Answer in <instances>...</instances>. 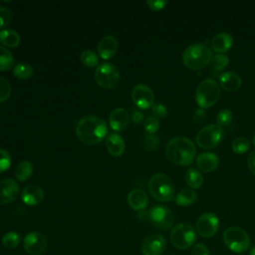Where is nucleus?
<instances>
[{
  "label": "nucleus",
  "mask_w": 255,
  "mask_h": 255,
  "mask_svg": "<svg viewBox=\"0 0 255 255\" xmlns=\"http://www.w3.org/2000/svg\"><path fill=\"white\" fill-rule=\"evenodd\" d=\"M108 133L107 123L94 115L81 118L76 127V135L80 141L86 144L101 142Z\"/></svg>",
  "instance_id": "nucleus-1"
},
{
  "label": "nucleus",
  "mask_w": 255,
  "mask_h": 255,
  "mask_svg": "<svg viewBox=\"0 0 255 255\" xmlns=\"http://www.w3.org/2000/svg\"><path fill=\"white\" fill-rule=\"evenodd\" d=\"M167 159L177 165H189L195 158L196 147L194 143L185 136H174L165 146Z\"/></svg>",
  "instance_id": "nucleus-2"
},
{
  "label": "nucleus",
  "mask_w": 255,
  "mask_h": 255,
  "mask_svg": "<svg viewBox=\"0 0 255 255\" xmlns=\"http://www.w3.org/2000/svg\"><path fill=\"white\" fill-rule=\"evenodd\" d=\"M213 55L210 48L203 43H195L185 48L182 53V62L185 67L193 71L204 69Z\"/></svg>",
  "instance_id": "nucleus-3"
},
{
  "label": "nucleus",
  "mask_w": 255,
  "mask_h": 255,
  "mask_svg": "<svg viewBox=\"0 0 255 255\" xmlns=\"http://www.w3.org/2000/svg\"><path fill=\"white\" fill-rule=\"evenodd\" d=\"M148 191L155 200L166 202L173 198L175 187L168 175L158 172L150 177L148 181Z\"/></svg>",
  "instance_id": "nucleus-4"
},
{
  "label": "nucleus",
  "mask_w": 255,
  "mask_h": 255,
  "mask_svg": "<svg viewBox=\"0 0 255 255\" xmlns=\"http://www.w3.org/2000/svg\"><path fill=\"white\" fill-rule=\"evenodd\" d=\"M220 97V86L214 79H205L199 83L195 91V100L201 109L214 106Z\"/></svg>",
  "instance_id": "nucleus-5"
},
{
  "label": "nucleus",
  "mask_w": 255,
  "mask_h": 255,
  "mask_svg": "<svg viewBox=\"0 0 255 255\" xmlns=\"http://www.w3.org/2000/svg\"><path fill=\"white\" fill-rule=\"evenodd\" d=\"M223 242L235 253L246 251L251 243L248 233L238 226H231L225 229L223 232Z\"/></svg>",
  "instance_id": "nucleus-6"
},
{
  "label": "nucleus",
  "mask_w": 255,
  "mask_h": 255,
  "mask_svg": "<svg viewBox=\"0 0 255 255\" xmlns=\"http://www.w3.org/2000/svg\"><path fill=\"white\" fill-rule=\"evenodd\" d=\"M172 245L178 249H187L194 244L196 232L188 223H178L172 227L169 235Z\"/></svg>",
  "instance_id": "nucleus-7"
},
{
  "label": "nucleus",
  "mask_w": 255,
  "mask_h": 255,
  "mask_svg": "<svg viewBox=\"0 0 255 255\" xmlns=\"http://www.w3.org/2000/svg\"><path fill=\"white\" fill-rule=\"evenodd\" d=\"M120 78L118 67L112 63H101L95 71V80L103 89H114L119 84Z\"/></svg>",
  "instance_id": "nucleus-8"
},
{
  "label": "nucleus",
  "mask_w": 255,
  "mask_h": 255,
  "mask_svg": "<svg viewBox=\"0 0 255 255\" xmlns=\"http://www.w3.org/2000/svg\"><path fill=\"white\" fill-rule=\"evenodd\" d=\"M223 137V129L217 124L203 127L196 134V143L203 149H211L219 144Z\"/></svg>",
  "instance_id": "nucleus-9"
},
{
  "label": "nucleus",
  "mask_w": 255,
  "mask_h": 255,
  "mask_svg": "<svg viewBox=\"0 0 255 255\" xmlns=\"http://www.w3.org/2000/svg\"><path fill=\"white\" fill-rule=\"evenodd\" d=\"M146 217L153 226L160 230H168L174 223L173 212L162 205H156L150 208L146 213Z\"/></svg>",
  "instance_id": "nucleus-10"
},
{
  "label": "nucleus",
  "mask_w": 255,
  "mask_h": 255,
  "mask_svg": "<svg viewBox=\"0 0 255 255\" xmlns=\"http://www.w3.org/2000/svg\"><path fill=\"white\" fill-rule=\"evenodd\" d=\"M132 103L139 109L146 110L154 105V94L152 90L143 84L135 85L130 93Z\"/></svg>",
  "instance_id": "nucleus-11"
},
{
  "label": "nucleus",
  "mask_w": 255,
  "mask_h": 255,
  "mask_svg": "<svg viewBox=\"0 0 255 255\" xmlns=\"http://www.w3.org/2000/svg\"><path fill=\"white\" fill-rule=\"evenodd\" d=\"M196 232L205 238L214 236L219 229V219L211 212H206L200 215L196 221Z\"/></svg>",
  "instance_id": "nucleus-12"
},
{
  "label": "nucleus",
  "mask_w": 255,
  "mask_h": 255,
  "mask_svg": "<svg viewBox=\"0 0 255 255\" xmlns=\"http://www.w3.org/2000/svg\"><path fill=\"white\" fill-rule=\"evenodd\" d=\"M48 247V241L44 234L33 231L28 233L23 240V248L30 255H41Z\"/></svg>",
  "instance_id": "nucleus-13"
},
{
  "label": "nucleus",
  "mask_w": 255,
  "mask_h": 255,
  "mask_svg": "<svg viewBox=\"0 0 255 255\" xmlns=\"http://www.w3.org/2000/svg\"><path fill=\"white\" fill-rule=\"evenodd\" d=\"M164 249L165 238L158 233L146 236L140 245V250L143 255H161Z\"/></svg>",
  "instance_id": "nucleus-14"
},
{
  "label": "nucleus",
  "mask_w": 255,
  "mask_h": 255,
  "mask_svg": "<svg viewBox=\"0 0 255 255\" xmlns=\"http://www.w3.org/2000/svg\"><path fill=\"white\" fill-rule=\"evenodd\" d=\"M20 194L19 184L12 178L0 180V204H9L17 199Z\"/></svg>",
  "instance_id": "nucleus-15"
},
{
  "label": "nucleus",
  "mask_w": 255,
  "mask_h": 255,
  "mask_svg": "<svg viewBox=\"0 0 255 255\" xmlns=\"http://www.w3.org/2000/svg\"><path fill=\"white\" fill-rule=\"evenodd\" d=\"M45 197L44 190L37 184L26 185L21 192L22 201L29 206H35L40 204Z\"/></svg>",
  "instance_id": "nucleus-16"
},
{
  "label": "nucleus",
  "mask_w": 255,
  "mask_h": 255,
  "mask_svg": "<svg viewBox=\"0 0 255 255\" xmlns=\"http://www.w3.org/2000/svg\"><path fill=\"white\" fill-rule=\"evenodd\" d=\"M130 121L128 112L124 108L113 110L109 116V123L111 128L116 131H122L127 128Z\"/></svg>",
  "instance_id": "nucleus-17"
},
{
  "label": "nucleus",
  "mask_w": 255,
  "mask_h": 255,
  "mask_svg": "<svg viewBox=\"0 0 255 255\" xmlns=\"http://www.w3.org/2000/svg\"><path fill=\"white\" fill-rule=\"evenodd\" d=\"M118 40L112 36V35H108L105 36L99 43L98 45V54L100 55V57L104 60H109L112 59L117 51H118Z\"/></svg>",
  "instance_id": "nucleus-18"
},
{
  "label": "nucleus",
  "mask_w": 255,
  "mask_h": 255,
  "mask_svg": "<svg viewBox=\"0 0 255 255\" xmlns=\"http://www.w3.org/2000/svg\"><path fill=\"white\" fill-rule=\"evenodd\" d=\"M219 157L213 152H202L196 157V165L203 172H211L218 167Z\"/></svg>",
  "instance_id": "nucleus-19"
},
{
  "label": "nucleus",
  "mask_w": 255,
  "mask_h": 255,
  "mask_svg": "<svg viewBox=\"0 0 255 255\" xmlns=\"http://www.w3.org/2000/svg\"><path fill=\"white\" fill-rule=\"evenodd\" d=\"M220 87L227 92H235L240 89L242 85V80L235 72L228 71L224 72L219 76Z\"/></svg>",
  "instance_id": "nucleus-20"
},
{
  "label": "nucleus",
  "mask_w": 255,
  "mask_h": 255,
  "mask_svg": "<svg viewBox=\"0 0 255 255\" xmlns=\"http://www.w3.org/2000/svg\"><path fill=\"white\" fill-rule=\"evenodd\" d=\"M106 147L113 156H121L126 149L124 138L117 132H111L106 138Z\"/></svg>",
  "instance_id": "nucleus-21"
},
{
  "label": "nucleus",
  "mask_w": 255,
  "mask_h": 255,
  "mask_svg": "<svg viewBox=\"0 0 255 255\" xmlns=\"http://www.w3.org/2000/svg\"><path fill=\"white\" fill-rule=\"evenodd\" d=\"M127 199H128V203L129 207L132 208L133 210H137V211L143 210L148 204V197H147L146 193L139 188L130 190L128 194Z\"/></svg>",
  "instance_id": "nucleus-22"
},
{
  "label": "nucleus",
  "mask_w": 255,
  "mask_h": 255,
  "mask_svg": "<svg viewBox=\"0 0 255 255\" xmlns=\"http://www.w3.org/2000/svg\"><path fill=\"white\" fill-rule=\"evenodd\" d=\"M233 45V37L225 32L216 34L211 40V48L214 52L222 54L231 49Z\"/></svg>",
  "instance_id": "nucleus-23"
},
{
  "label": "nucleus",
  "mask_w": 255,
  "mask_h": 255,
  "mask_svg": "<svg viewBox=\"0 0 255 255\" xmlns=\"http://www.w3.org/2000/svg\"><path fill=\"white\" fill-rule=\"evenodd\" d=\"M21 37L13 29H3L0 31V43L7 48H16L20 45Z\"/></svg>",
  "instance_id": "nucleus-24"
},
{
  "label": "nucleus",
  "mask_w": 255,
  "mask_h": 255,
  "mask_svg": "<svg viewBox=\"0 0 255 255\" xmlns=\"http://www.w3.org/2000/svg\"><path fill=\"white\" fill-rule=\"evenodd\" d=\"M34 172L33 164L29 160L20 161L15 167V177L19 181L28 180Z\"/></svg>",
  "instance_id": "nucleus-25"
},
{
  "label": "nucleus",
  "mask_w": 255,
  "mask_h": 255,
  "mask_svg": "<svg viewBox=\"0 0 255 255\" xmlns=\"http://www.w3.org/2000/svg\"><path fill=\"white\" fill-rule=\"evenodd\" d=\"M185 182L191 189H197L202 186L204 178L202 174L194 167H189L185 173Z\"/></svg>",
  "instance_id": "nucleus-26"
},
{
  "label": "nucleus",
  "mask_w": 255,
  "mask_h": 255,
  "mask_svg": "<svg viewBox=\"0 0 255 255\" xmlns=\"http://www.w3.org/2000/svg\"><path fill=\"white\" fill-rule=\"evenodd\" d=\"M197 199V194L191 188H184L180 190L175 196V203L179 206H189Z\"/></svg>",
  "instance_id": "nucleus-27"
},
{
  "label": "nucleus",
  "mask_w": 255,
  "mask_h": 255,
  "mask_svg": "<svg viewBox=\"0 0 255 255\" xmlns=\"http://www.w3.org/2000/svg\"><path fill=\"white\" fill-rule=\"evenodd\" d=\"M13 75L19 80H28L33 76L34 70L28 63H18L13 67Z\"/></svg>",
  "instance_id": "nucleus-28"
},
{
  "label": "nucleus",
  "mask_w": 255,
  "mask_h": 255,
  "mask_svg": "<svg viewBox=\"0 0 255 255\" xmlns=\"http://www.w3.org/2000/svg\"><path fill=\"white\" fill-rule=\"evenodd\" d=\"M14 67V57L12 53L0 46V72L4 71H9Z\"/></svg>",
  "instance_id": "nucleus-29"
},
{
  "label": "nucleus",
  "mask_w": 255,
  "mask_h": 255,
  "mask_svg": "<svg viewBox=\"0 0 255 255\" xmlns=\"http://www.w3.org/2000/svg\"><path fill=\"white\" fill-rule=\"evenodd\" d=\"M80 59L82 64L88 68H95L99 66V57L95 52L91 50L83 51L81 53Z\"/></svg>",
  "instance_id": "nucleus-30"
},
{
  "label": "nucleus",
  "mask_w": 255,
  "mask_h": 255,
  "mask_svg": "<svg viewBox=\"0 0 255 255\" xmlns=\"http://www.w3.org/2000/svg\"><path fill=\"white\" fill-rule=\"evenodd\" d=\"M20 234L16 231H9L2 237V245L7 249L16 248L20 243Z\"/></svg>",
  "instance_id": "nucleus-31"
},
{
  "label": "nucleus",
  "mask_w": 255,
  "mask_h": 255,
  "mask_svg": "<svg viewBox=\"0 0 255 255\" xmlns=\"http://www.w3.org/2000/svg\"><path fill=\"white\" fill-rule=\"evenodd\" d=\"M231 147L235 153L242 154L245 153L250 148V141L248 140V138L244 136H239L232 141Z\"/></svg>",
  "instance_id": "nucleus-32"
},
{
  "label": "nucleus",
  "mask_w": 255,
  "mask_h": 255,
  "mask_svg": "<svg viewBox=\"0 0 255 255\" xmlns=\"http://www.w3.org/2000/svg\"><path fill=\"white\" fill-rule=\"evenodd\" d=\"M228 63H229L228 56L224 54H217L212 57L210 61V66H211V69L214 71H222L227 67Z\"/></svg>",
  "instance_id": "nucleus-33"
},
{
  "label": "nucleus",
  "mask_w": 255,
  "mask_h": 255,
  "mask_svg": "<svg viewBox=\"0 0 255 255\" xmlns=\"http://www.w3.org/2000/svg\"><path fill=\"white\" fill-rule=\"evenodd\" d=\"M232 122V113L228 109H222L216 116V123L219 127H227Z\"/></svg>",
  "instance_id": "nucleus-34"
},
{
  "label": "nucleus",
  "mask_w": 255,
  "mask_h": 255,
  "mask_svg": "<svg viewBox=\"0 0 255 255\" xmlns=\"http://www.w3.org/2000/svg\"><path fill=\"white\" fill-rule=\"evenodd\" d=\"M12 92L10 83L3 77L0 76V104L7 101Z\"/></svg>",
  "instance_id": "nucleus-35"
},
{
  "label": "nucleus",
  "mask_w": 255,
  "mask_h": 255,
  "mask_svg": "<svg viewBox=\"0 0 255 255\" xmlns=\"http://www.w3.org/2000/svg\"><path fill=\"white\" fill-rule=\"evenodd\" d=\"M142 144H143L145 149H147L149 151H152V150L157 148V146L159 144V139L155 134L146 133L142 137Z\"/></svg>",
  "instance_id": "nucleus-36"
},
{
  "label": "nucleus",
  "mask_w": 255,
  "mask_h": 255,
  "mask_svg": "<svg viewBox=\"0 0 255 255\" xmlns=\"http://www.w3.org/2000/svg\"><path fill=\"white\" fill-rule=\"evenodd\" d=\"M143 128H144V130L146 131V133L154 134L159 128V122L154 117H148L147 119L144 120Z\"/></svg>",
  "instance_id": "nucleus-37"
},
{
  "label": "nucleus",
  "mask_w": 255,
  "mask_h": 255,
  "mask_svg": "<svg viewBox=\"0 0 255 255\" xmlns=\"http://www.w3.org/2000/svg\"><path fill=\"white\" fill-rule=\"evenodd\" d=\"M10 165H11L10 153L5 149L0 148V173L8 170Z\"/></svg>",
  "instance_id": "nucleus-38"
},
{
  "label": "nucleus",
  "mask_w": 255,
  "mask_h": 255,
  "mask_svg": "<svg viewBox=\"0 0 255 255\" xmlns=\"http://www.w3.org/2000/svg\"><path fill=\"white\" fill-rule=\"evenodd\" d=\"M11 19H12L11 11L4 6H0V29L7 27L11 22Z\"/></svg>",
  "instance_id": "nucleus-39"
},
{
  "label": "nucleus",
  "mask_w": 255,
  "mask_h": 255,
  "mask_svg": "<svg viewBox=\"0 0 255 255\" xmlns=\"http://www.w3.org/2000/svg\"><path fill=\"white\" fill-rule=\"evenodd\" d=\"M151 113L155 119H163L167 116V109L162 104H155L151 108Z\"/></svg>",
  "instance_id": "nucleus-40"
},
{
  "label": "nucleus",
  "mask_w": 255,
  "mask_h": 255,
  "mask_svg": "<svg viewBox=\"0 0 255 255\" xmlns=\"http://www.w3.org/2000/svg\"><path fill=\"white\" fill-rule=\"evenodd\" d=\"M146 5L148 6L149 9L153 11H159L167 5V1L166 0H147Z\"/></svg>",
  "instance_id": "nucleus-41"
},
{
  "label": "nucleus",
  "mask_w": 255,
  "mask_h": 255,
  "mask_svg": "<svg viewBox=\"0 0 255 255\" xmlns=\"http://www.w3.org/2000/svg\"><path fill=\"white\" fill-rule=\"evenodd\" d=\"M191 255H210L209 250L203 243L195 244L191 249Z\"/></svg>",
  "instance_id": "nucleus-42"
},
{
  "label": "nucleus",
  "mask_w": 255,
  "mask_h": 255,
  "mask_svg": "<svg viewBox=\"0 0 255 255\" xmlns=\"http://www.w3.org/2000/svg\"><path fill=\"white\" fill-rule=\"evenodd\" d=\"M205 117H206V114L203 109H196L192 115V118L195 124H201L205 120Z\"/></svg>",
  "instance_id": "nucleus-43"
},
{
  "label": "nucleus",
  "mask_w": 255,
  "mask_h": 255,
  "mask_svg": "<svg viewBox=\"0 0 255 255\" xmlns=\"http://www.w3.org/2000/svg\"><path fill=\"white\" fill-rule=\"evenodd\" d=\"M143 120V114L138 110H133L131 114V122L135 125H139Z\"/></svg>",
  "instance_id": "nucleus-44"
},
{
  "label": "nucleus",
  "mask_w": 255,
  "mask_h": 255,
  "mask_svg": "<svg viewBox=\"0 0 255 255\" xmlns=\"http://www.w3.org/2000/svg\"><path fill=\"white\" fill-rule=\"evenodd\" d=\"M247 166L249 170L255 175V151H252L247 158Z\"/></svg>",
  "instance_id": "nucleus-45"
},
{
  "label": "nucleus",
  "mask_w": 255,
  "mask_h": 255,
  "mask_svg": "<svg viewBox=\"0 0 255 255\" xmlns=\"http://www.w3.org/2000/svg\"><path fill=\"white\" fill-rule=\"evenodd\" d=\"M250 255H255V245L252 247V249L250 251Z\"/></svg>",
  "instance_id": "nucleus-46"
},
{
  "label": "nucleus",
  "mask_w": 255,
  "mask_h": 255,
  "mask_svg": "<svg viewBox=\"0 0 255 255\" xmlns=\"http://www.w3.org/2000/svg\"><path fill=\"white\" fill-rule=\"evenodd\" d=\"M252 143H253V145L255 146V133H254V135H253V139H252Z\"/></svg>",
  "instance_id": "nucleus-47"
},
{
  "label": "nucleus",
  "mask_w": 255,
  "mask_h": 255,
  "mask_svg": "<svg viewBox=\"0 0 255 255\" xmlns=\"http://www.w3.org/2000/svg\"><path fill=\"white\" fill-rule=\"evenodd\" d=\"M237 255H242V254H237Z\"/></svg>",
  "instance_id": "nucleus-48"
}]
</instances>
